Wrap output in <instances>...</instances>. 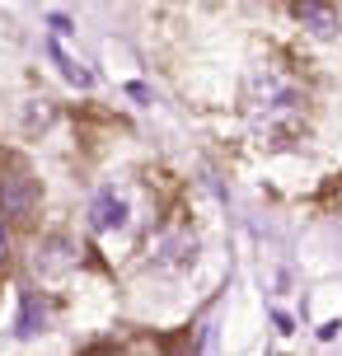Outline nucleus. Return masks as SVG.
Here are the masks:
<instances>
[{
	"label": "nucleus",
	"mask_w": 342,
	"mask_h": 356,
	"mask_svg": "<svg viewBox=\"0 0 342 356\" xmlns=\"http://www.w3.org/2000/svg\"><path fill=\"white\" fill-rule=\"evenodd\" d=\"M249 113L268 136H295L305 122V89L263 66L249 80Z\"/></svg>",
	"instance_id": "f257e3e1"
},
{
	"label": "nucleus",
	"mask_w": 342,
	"mask_h": 356,
	"mask_svg": "<svg viewBox=\"0 0 342 356\" xmlns=\"http://www.w3.org/2000/svg\"><path fill=\"white\" fill-rule=\"evenodd\" d=\"M38 207V178L28 174H5L0 178V211L10 220H28Z\"/></svg>",
	"instance_id": "f03ea898"
},
{
	"label": "nucleus",
	"mask_w": 342,
	"mask_h": 356,
	"mask_svg": "<svg viewBox=\"0 0 342 356\" xmlns=\"http://www.w3.org/2000/svg\"><path fill=\"white\" fill-rule=\"evenodd\" d=\"M90 225H94L99 234H108V230H117V225H127V202H122V193L104 188V193L94 197V207H90Z\"/></svg>",
	"instance_id": "7ed1b4c3"
},
{
	"label": "nucleus",
	"mask_w": 342,
	"mask_h": 356,
	"mask_svg": "<svg viewBox=\"0 0 342 356\" xmlns=\"http://www.w3.org/2000/svg\"><path fill=\"white\" fill-rule=\"evenodd\" d=\"M150 249H155V263L183 267V263H193V249H197V244H193V234H188V230H174V234H160Z\"/></svg>",
	"instance_id": "20e7f679"
},
{
	"label": "nucleus",
	"mask_w": 342,
	"mask_h": 356,
	"mask_svg": "<svg viewBox=\"0 0 342 356\" xmlns=\"http://www.w3.org/2000/svg\"><path fill=\"white\" fill-rule=\"evenodd\" d=\"M295 15H300V24H309V33H319V38L338 33V15L324 0H295Z\"/></svg>",
	"instance_id": "39448f33"
},
{
	"label": "nucleus",
	"mask_w": 342,
	"mask_h": 356,
	"mask_svg": "<svg viewBox=\"0 0 342 356\" xmlns=\"http://www.w3.org/2000/svg\"><path fill=\"white\" fill-rule=\"evenodd\" d=\"M19 333H24V338H33V333H42V305H38L33 296L24 300V319H19Z\"/></svg>",
	"instance_id": "423d86ee"
},
{
	"label": "nucleus",
	"mask_w": 342,
	"mask_h": 356,
	"mask_svg": "<svg viewBox=\"0 0 342 356\" xmlns=\"http://www.w3.org/2000/svg\"><path fill=\"white\" fill-rule=\"evenodd\" d=\"M0 267H5V225H0Z\"/></svg>",
	"instance_id": "0eeeda50"
}]
</instances>
